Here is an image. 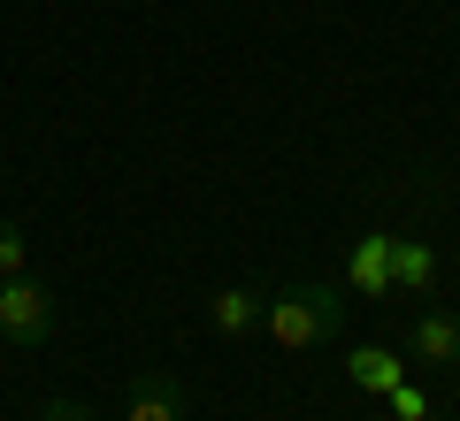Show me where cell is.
<instances>
[{
  "label": "cell",
  "mask_w": 460,
  "mask_h": 421,
  "mask_svg": "<svg viewBox=\"0 0 460 421\" xmlns=\"http://www.w3.org/2000/svg\"><path fill=\"white\" fill-rule=\"evenodd\" d=\"M261 329H269L277 353H314V345L345 338V307H338L330 284H284V292L261 307Z\"/></svg>",
  "instance_id": "6da1fadb"
},
{
  "label": "cell",
  "mask_w": 460,
  "mask_h": 421,
  "mask_svg": "<svg viewBox=\"0 0 460 421\" xmlns=\"http://www.w3.org/2000/svg\"><path fill=\"white\" fill-rule=\"evenodd\" d=\"M54 322H62V307H54L47 284H31V276H0V338H8V345H47Z\"/></svg>",
  "instance_id": "7a4b0ae2"
},
{
  "label": "cell",
  "mask_w": 460,
  "mask_h": 421,
  "mask_svg": "<svg viewBox=\"0 0 460 421\" xmlns=\"http://www.w3.org/2000/svg\"><path fill=\"white\" fill-rule=\"evenodd\" d=\"M345 292L353 299H392V238L384 230L345 245Z\"/></svg>",
  "instance_id": "3957f363"
},
{
  "label": "cell",
  "mask_w": 460,
  "mask_h": 421,
  "mask_svg": "<svg viewBox=\"0 0 460 421\" xmlns=\"http://www.w3.org/2000/svg\"><path fill=\"white\" fill-rule=\"evenodd\" d=\"M184 414H192V406H184L177 375H162V368L131 375V390H123V421H184Z\"/></svg>",
  "instance_id": "277c9868"
},
{
  "label": "cell",
  "mask_w": 460,
  "mask_h": 421,
  "mask_svg": "<svg viewBox=\"0 0 460 421\" xmlns=\"http://www.w3.org/2000/svg\"><path fill=\"white\" fill-rule=\"evenodd\" d=\"M407 360L414 368H460V314H414Z\"/></svg>",
  "instance_id": "5b68a950"
},
{
  "label": "cell",
  "mask_w": 460,
  "mask_h": 421,
  "mask_svg": "<svg viewBox=\"0 0 460 421\" xmlns=\"http://www.w3.org/2000/svg\"><path fill=\"white\" fill-rule=\"evenodd\" d=\"M392 292H407V299H429V292H438V245L392 238Z\"/></svg>",
  "instance_id": "8992f818"
},
{
  "label": "cell",
  "mask_w": 460,
  "mask_h": 421,
  "mask_svg": "<svg viewBox=\"0 0 460 421\" xmlns=\"http://www.w3.org/2000/svg\"><path fill=\"white\" fill-rule=\"evenodd\" d=\"M261 307L269 299L253 292V284H223V292L208 299V322L223 329V338H253V329H261Z\"/></svg>",
  "instance_id": "52a82bcc"
},
{
  "label": "cell",
  "mask_w": 460,
  "mask_h": 421,
  "mask_svg": "<svg viewBox=\"0 0 460 421\" xmlns=\"http://www.w3.org/2000/svg\"><path fill=\"white\" fill-rule=\"evenodd\" d=\"M345 375H353V390H392V383H407V353H392V345H361V353L345 360Z\"/></svg>",
  "instance_id": "ba28073f"
},
{
  "label": "cell",
  "mask_w": 460,
  "mask_h": 421,
  "mask_svg": "<svg viewBox=\"0 0 460 421\" xmlns=\"http://www.w3.org/2000/svg\"><path fill=\"white\" fill-rule=\"evenodd\" d=\"M384 406H392V421H422L429 414V390L422 383H392V390H384Z\"/></svg>",
  "instance_id": "9c48e42d"
},
{
  "label": "cell",
  "mask_w": 460,
  "mask_h": 421,
  "mask_svg": "<svg viewBox=\"0 0 460 421\" xmlns=\"http://www.w3.org/2000/svg\"><path fill=\"white\" fill-rule=\"evenodd\" d=\"M23 253H31L23 223H0V276H23Z\"/></svg>",
  "instance_id": "30bf717a"
},
{
  "label": "cell",
  "mask_w": 460,
  "mask_h": 421,
  "mask_svg": "<svg viewBox=\"0 0 460 421\" xmlns=\"http://www.w3.org/2000/svg\"><path fill=\"white\" fill-rule=\"evenodd\" d=\"M39 421H100V414H93V406H77V399H47V406H39Z\"/></svg>",
  "instance_id": "8fae6325"
},
{
  "label": "cell",
  "mask_w": 460,
  "mask_h": 421,
  "mask_svg": "<svg viewBox=\"0 0 460 421\" xmlns=\"http://www.w3.org/2000/svg\"><path fill=\"white\" fill-rule=\"evenodd\" d=\"M422 421H445V414H438V406H429V414H422Z\"/></svg>",
  "instance_id": "7c38bea8"
}]
</instances>
